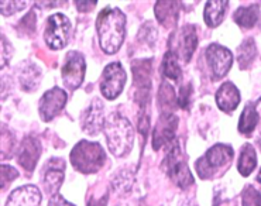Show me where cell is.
<instances>
[{
  "label": "cell",
  "instance_id": "obj_1",
  "mask_svg": "<svg viewBox=\"0 0 261 206\" xmlns=\"http://www.w3.org/2000/svg\"><path fill=\"white\" fill-rule=\"evenodd\" d=\"M96 30L100 48L106 54H115L126 37V16L117 7H106L99 13Z\"/></svg>",
  "mask_w": 261,
  "mask_h": 206
},
{
  "label": "cell",
  "instance_id": "obj_2",
  "mask_svg": "<svg viewBox=\"0 0 261 206\" xmlns=\"http://www.w3.org/2000/svg\"><path fill=\"white\" fill-rule=\"evenodd\" d=\"M108 147L115 157H124L132 151L134 144V130L132 123L120 113H110L103 127Z\"/></svg>",
  "mask_w": 261,
  "mask_h": 206
},
{
  "label": "cell",
  "instance_id": "obj_3",
  "mask_svg": "<svg viewBox=\"0 0 261 206\" xmlns=\"http://www.w3.org/2000/svg\"><path fill=\"white\" fill-rule=\"evenodd\" d=\"M72 167L82 174H95L105 165L106 154L99 143L81 140L71 151Z\"/></svg>",
  "mask_w": 261,
  "mask_h": 206
},
{
  "label": "cell",
  "instance_id": "obj_4",
  "mask_svg": "<svg viewBox=\"0 0 261 206\" xmlns=\"http://www.w3.org/2000/svg\"><path fill=\"white\" fill-rule=\"evenodd\" d=\"M163 168L167 172V175L170 176L171 181L181 189L189 188L195 182L188 164L184 161L179 141L176 139L170 144V148H168L164 163H163Z\"/></svg>",
  "mask_w": 261,
  "mask_h": 206
},
{
  "label": "cell",
  "instance_id": "obj_5",
  "mask_svg": "<svg viewBox=\"0 0 261 206\" xmlns=\"http://www.w3.org/2000/svg\"><path fill=\"white\" fill-rule=\"evenodd\" d=\"M233 157H234V151H233L231 146L216 144V146L211 147L206 154L196 161L195 168L202 179H209V178H212L216 170L225 167V165H229Z\"/></svg>",
  "mask_w": 261,
  "mask_h": 206
},
{
  "label": "cell",
  "instance_id": "obj_6",
  "mask_svg": "<svg viewBox=\"0 0 261 206\" xmlns=\"http://www.w3.org/2000/svg\"><path fill=\"white\" fill-rule=\"evenodd\" d=\"M71 21L69 18L62 13L51 14L45 23V31H44V40L49 48L62 49L67 47L71 36Z\"/></svg>",
  "mask_w": 261,
  "mask_h": 206
},
{
  "label": "cell",
  "instance_id": "obj_7",
  "mask_svg": "<svg viewBox=\"0 0 261 206\" xmlns=\"http://www.w3.org/2000/svg\"><path fill=\"white\" fill-rule=\"evenodd\" d=\"M127 81L126 71L120 62H110L106 65L102 75V82H100V92L106 99L113 100L119 96L124 89Z\"/></svg>",
  "mask_w": 261,
  "mask_h": 206
},
{
  "label": "cell",
  "instance_id": "obj_8",
  "mask_svg": "<svg viewBox=\"0 0 261 206\" xmlns=\"http://www.w3.org/2000/svg\"><path fill=\"white\" fill-rule=\"evenodd\" d=\"M85 57L79 51H69L62 67V81L69 91H75L82 85L85 78Z\"/></svg>",
  "mask_w": 261,
  "mask_h": 206
},
{
  "label": "cell",
  "instance_id": "obj_9",
  "mask_svg": "<svg viewBox=\"0 0 261 206\" xmlns=\"http://www.w3.org/2000/svg\"><path fill=\"white\" fill-rule=\"evenodd\" d=\"M134 76V85L137 88V100L140 108H147L150 102V89H151V60H136L132 64Z\"/></svg>",
  "mask_w": 261,
  "mask_h": 206
},
{
  "label": "cell",
  "instance_id": "obj_10",
  "mask_svg": "<svg viewBox=\"0 0 261 206\" xmlns=\"http://www.w3.org/2000/svg\"><path fill=\"white\" fill-rule=\"evenodd\" d=\"M68 100L67 92L55 86L43 95L38 103V113L43 121H51L55 116L61 113V110L65 108Z\"/></svg>",
  "mask_w": 261,
  "mask_h": 206
},
{
  "label": "cell",
  "instance_id": "obj_11",
  "mask_svg": "<svg viewBox=\"0 0 261 206\" xmlns=\"http://www.w3.org/2000/svg\"><path fill=\"white\" fill-rule=\"evenodd\" d=\"M207 64L212 71V79H220L230 71L233 64V55L227 48L219 44H211L205 53Z\"/></svg>",
  "mask_w": 261,
  "mask_h": 206
},
{
  "label": "cell",
  "instance_id": "obj_12",
  "mask_svg": "<svg viewBox=\"0 0 261 206\" xmlns=\"http://www.w3.org/2000/svg\"><path fill=\"white\" fill-rule=\"evenodd\" d=\"M178 117L172 113H163L152 132V148L158 151L161 147L171 144L175 140Z\"/></svg>",
  "mask_w": 261,
  "mask_h": 206
},
{
  "label": "cell",
  "instance_id": "obj_13",
  "mask_svg": "<svg viewBox=\"0 0 261 206\" xmlns=\"http://www.w3.org/2000/svg\"><path fill=\"white\" fill-rule=\"evenodd\" d=\"M103 112V102L99 97L92 99L91 105L84 112L82 119H81V126H82L84 133L89 134V136H96L103 130L105 121H106Z\"/></svg>",
  "mask_w": 261,
  "mask_h": 206
},
{
  "label": "cell",
  "instance_id": "obj_14",
  "mask_svg": "<svg viewBox=\"0 0 261 206\" xmlns=\"http://www.w3.org/2000/svg\"><path fill=\"white\" fill-rule=\"evenodd\" d=\"M65 178V161L62 158H51L47 161L43 171L44 188L48 194H58Z\"/></svg>",
  "mask_w": 261,
  "mask_h": 206
},
{
  "label": "cell",
  "instance_id": "obj_15",
  "mask_svg": "<svg viewBox=\"0 0 261 206\" xmlns=\"http://www.w3.org/2000/svg\"><path fill=\"white\" fill-rule=\"evenodd\" d=\"M41 156V144L36 137L29 136L21 141V146L18 150V164L24 168L29 174H31L36 168L37 161Z\"/></svg>",
  "mask_w": 261,
  "mask_h": 206
},
{
  "label": "cell",
  "instance_id": "obj_16",
  "mask_svg": "<svg viewBox=\"0 0 261 206\" xmlns=\"http://www.w3.org/2000/svg\"><path fill=\"white\" fill-rule=\"evenodd\" d=\"M41 199V192L36 185H24L9 195L5 206H40Z\"/></svg>",
  "mask_w": 261,
  "mask_h": 206
},
{
  "label": "cell",
  "instance_id": "obj_17",
  "mask_svg": "<svg viewBox=\"0 0 261 206\" xmlns=\"http://www.w3.org/2000/svg\"><path fill=\"white\" fill-rule=\"evenodd\" d=\"M18 82L25 92H34L41 82V69L31 61H23L17 68Z\"/></svg>",
  "mask_w": 261,
  "mask_h": 206
},
{
  "label": "cell",
  "instance_id": "obj_18",
  "mask_svg": "<svg viewBox=\"0 0 261 206\" xmlns=\"http://www.w3.org/2000/svg\"><path fill=\"white\" fill-rule=\"evenodd\" d=\"M216 105L222 112L231 113L240 103V92L231 82H225L216 92Z\"/></svg>",
  "mask_w": 261,
  "mask_h": 206
},
{
  "label": "cell",
  "instance_id": "obj_19",
  "mask_svg": "<svg viewBox=\"0 0 261 206\" xmlns=\"http://www.w3.org/2000/svg\"><path fill=\"white\" fill-rule=\"evenodd\" d=\"M179 7H181V2H168V0L157 2L154 10H155V17H157L158 23L167 29L174 27L178 21Z\"/></svg>",
  "mask_w": 261,
  "mask_h": 206
},
{
  "label": "cell",
  "instance_id": "obj_20",
  "mask_svg": "<svg viewBox=\"0 0 261 206\" xmlns=\"http://www.w3.org/2000/svg\"><path fill=\"white\" fill-rule=\"evenodd\" d=\"M196 47H198V34L195 25H184L179 31V54L182 57L184 62L191 61Z\"/></svg>",
  "mask_w": 261,
  "mask_h": 206
},
{
  "label": "cell",
  "instance_id": "obj_21",
  "mask_svg": "<svg viewBox=\"0 0 261 206\" xmlns=\"http://www.w3.org/2000/svg\"><path fill=\"white\" fill-rule=\"evenodd\" d=\"M229 7V2L226 0H209L205 5L203 20L209 27H218L225 20V14Z\"/></svg>",
  "mask_w": 261,
  "mask_h": 206
},
{
  "label": "cell",
  "instance_id": "obj_22",
  "mask_svg": "<svg viewBox=\"0 0 261 206\" xmlns=\"http://www.w3.org/2000/svg\"><path fill=\"white\" fill-rule=\"evenodd\" d=\"M257 167V156H255V150L253 148L251 144H244L240 151V157H239V164H237V170L240 172V175L249 176L254 168Z\"/></svg>",
  "mask_w": 261,
  "mask_h": 206
},
{
  "label": "cell",
  "instance_id": "obj_23",
  "mask_svg": "<svg viewBox=\"0 0 261 206\" xmlns=\"http://www.w3.org/2000/svg\"><path fill=\"white\" fill-rule=\"evenodd\" d=\"M260 14V7L258 5H251L247 7H239L234 12V21L243 29H251L254 27Z\"/></svg>",
  "mask_w": 261,
  "mask_h": 206
},
{
  "label": "cell",
  "instance_id": "obj_24",
  "mask_svg": "<svg viewBox=\"0 0 261 206\" xmlns=\"http://www.w3.org/2000/svg\"><path fill=\"white\" fill-rule=\"evenodd\" d=\"M258 112L255 109L254 103H249L246 105V108L242 112L240 120H239V132L242 134H250L253 133L255 126L258 124Z\"/></svg>",
  "mask_w": 261,
  "mask_h": 206
},
{
  "label": "cell",
  "instance_id": "obj_25",
  "mask_svg": "<svg viewBox=\"0 0 261 206\" xmlns=\"http://www.w3.org/2000/svg\"><path fill=\"white\" fill-rule=\"evenodd\" d=\"M163 73H164L165 78L171 79V81H175L179 82L182 78V71L179 67V62H178V55L175 54V51H167V54L164 55V60H163V65H161Z\"/></svg>",
  "mask_w": 261,
  "mask_h": 206
},
{
  "label": "cell",
  "instance_id": "obj_26",
  "mask_svg": "<svg viewBox=\"0 0 261 206\" xmlns=\"http://www.w3.org/2000/svg\"><path fill=\"white\" fill-rule=\"evenodd\" d=\"M257 48L253 38H246L243 43L237 48V58H239V67L240 69H247L254 61Z\"/></svg>",
  "mask_w": 261,
  "mask_h": 206
},
{
  "label": "cell",
  "instance_id": "obj_27",
  "mask_svg": "<svg viewBox=\"0 0 261 206\" xmlns=\"http://www.w3.org/2000/svg\"><path fill=\"white\" fill-rule=\"evenodd\" d=\"M176 103L178 99L175 96L174 88L168 82H163L158 91V106L161 108L163 113H171V110H174Z\"/></svg>",
  "mask_w": 261,
  "mask_h": 206
},
{
  "label": "cell",
  "instance_id": "obj_28",
  "mask_svg": "<svg viewBox=\"0 0 261 206\" xmlns=\"http://www.w3.org/2000/svg\"><path fill=\"white\" fill-rule=\"evenodd\" d=\"M133 182L134 175L132 171L120 170L112 178V188L115 189L117 194H127L133 187Z\"/></svg>",
  "mask_w": 261,
  "mask_h": 206
},
{
  "label": "cell",
  "instance_id": "obj_29",
  "mask_svg": "<svg viewBox=\"0 0 261 206\" xmlns=\"http://www.w3.org/2000/svg\"><path fill=\"white\" fill-rule=\"evenodd\" d=\"M139 41L146 43L147 45L152 47L157 41V27L152 24L151 21H147L143 24V27L139 31Z\"/></svg>",
  "mask_w": 261,
  "mask_h": 206
},
{
  "label": "cell",
  "instance_id": "obj_30",
  "mask_svg": "<svg viewBox=\"0 0 261 206\" xmlns=\"http://www.w3.org/2000/svg\"><path fill=\"white\" fill-rule=\"evenodd\" d=\"M242 205L243 206H261V195L253 187H247L243 191L242 196Z\"/></svg>",
  "mask_w": 261,
  "mask_h": 206
},
{
  "label": "cell",
  "instance_id": "obj_31",
  "mask_svg": "<svg viewBox=\"0 0 261 206\" xmlns=\"http://www.w3.org/2000/svg\"><path fill=\"white\" fill-rule=\"evenodd\" d=\"M25 6H27V2H7V0L0 2V10L6 17L12 16L14 13L21 12L23 9H25Z\"/></svg>",
  "mask_w": 261,
  "mask_h": 206
},
{
  "label": "cell",
  "instance_id": "obj_32",
  "mask_svg": "<svg viewBox=\"0 0 261 206\" xmlns=\"http://www.w3.org/2000/svg\"><path fill=\"white\" fill-rule=\"evenodd\" d=\"M36 10H31L25 17H23L20 20L18 23V30H21L24 34H33L36 31V23H37V17L34 14Z\"/></svg>",
  "mask_w": 261,
  "mask_h": 206
},
{
  "label": "cell",
  "instance_id": "obj_33",
  "mask_svg": "<svg viewBox=\"0 0 261 206\" xmlns=\"http://www.w3.org/2000/svg\"><path fill=\"white\" fill-rule=\"evenodd\" d=\"M18 176V172L16 168H13L10 165H2V189H5Z\"/></svg>",
  "mask_w": 261,
  "mask_h": 206
},
{
  "label": "cell",
  "instance_id": "obj_34",
  "mask_svg": "<svg viewBox=\"0 0 261 206\" xmlns=\"http://www.w3.org/2000/svg\"><path fill=\"white\" fill-rule=\"evenodd\" d=\"M13 57V45L9 43L6 37L2 36V62H0V67L5 68L7 67L9 61L12 60Z\"/></svg>",
  "mask_w": 261,
  "mask_h": 206
},
{
  "label": "cell",
  "instance_id": "obj_35",
  "mask_svg": "<svg viewBox=\"0 0 261 206\" xmlns=\"http://www.w3.org/2000/svg\"><path fill=\"white\" fill-rule=\"evenodd\" d=\"M191 95H192V85L187 84V85L181 86L179 91V97H178V105L182 109H188L189 103H191Z\"/></svg>",
  "mask_w": 261,
  "mask_h": 206
},
{
  "label": "cell",
  "instance_id": "obj_36",
  "mask_svg": "<svg viewBox=\"0 0 261 206\" xmlns=\"http://www.w3.org/2000/svg\"><path fill=\"white\" fill-rule=\"evenodd\" d=\"M75 3V6H76V9H78V12L81 13H88V12H92L95 7H96V0H86V2H79V0H76V2H73Z\"/></svg>",
  "mask_w": 261,
  "mask_h": 206
},
{
  "label": "cell",
  "instance_id": "obj_37",
  "mask_svg": "<svg viewBox=\"0 0 261 206\" xmlns=\"http://www.w3.org/2000/svg\"><path fill=\"white\" fill-rule=\"evenodd\" d=\"M48 206H75L71 202H68L62 195L60 194H54L51 198H49Z\"/></svg>",
  "mask_w": 261,
  "mask_h": 206
},
{
  "label": "cell",
  "instance_id": "obj_38",
  "mask_svg": "<svg viewBox=\"0 0 261 206\" xmlns=\"http://www.w3.org/2000/svg\"><path fill=\"white\" fill-rule=\"evenodd\" d=\"M106 205H108V195H105V196L99 198V199L89 200V203H88V206H106Z\"/></svg>",
  "mask_w": 261,
  "mask_h": 206
},
{
  "label": "cell",
  "instance_id": "obj_39",
  "mask_svg": "<svg viewBox=\"0 0 261 206\" xmlns=\"http://www.w3.org/2000/svg\"><path fill=\"white\" fill-rule=\"evenodd\" d=\"M257 179L261 182V170H260V174H258V176H257Z\"/></svg>",
  "mask_w": 261,
  "mask_h": 206
},
{
  "label": "cell",
  "instance_id": "obj_40",
  "mask_svg": "<svg viewBox=\"0 0 261 206\" xmlns=\"http://www.w3.org/2000/svg\"><path fill=\"white\" fill-rule=\"evenodd\" d=\"M258 143H260V146H261V140H260V141H258Z\"/></svg>",
  "mask_w": 261,
  "mask_h": 206
}]
</instances>
